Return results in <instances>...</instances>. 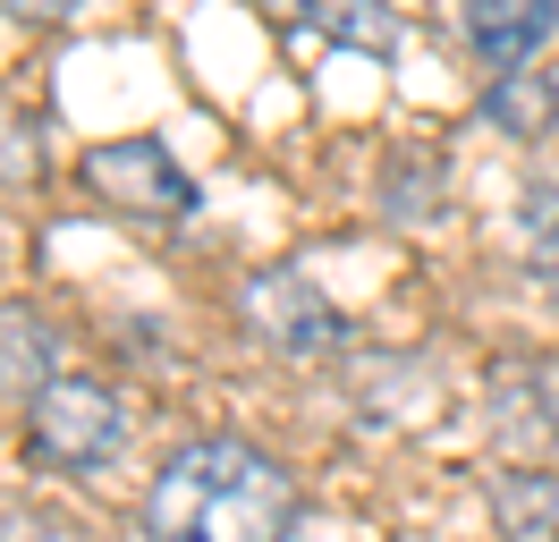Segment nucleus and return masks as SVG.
<instances>
[{
    "mask_svg": "<svg viewBox=\"0 0 559 542\" xmlns=\"http://www.w3.org/2000/svg\"><path fill=\"white\" fill-rule=\"evenodd\" d=\"M297 517V483L254 440H187L144 483V542H280Z\"/></svg>",
    "mask_w": 559,
    "mask_h": 542,
    "instance_id": "obj_1",
    "label": "nucleus"
},
{
    "mask_svg": "<svg viewBox=\"0 0 559 542\" xmlns=\"http://www.w3.org/2000/svg\"><path fill=\"white\" fill-rule=\"evenodd\" d=\"M26 433H35V449L51 467L85 474V467H103V458H119L128 406H119V390L94 381V373H60V381H43L35 399H26Z\"/></svg>",
    "mask_w": 559,
    "mask_h": 542,
    "instance_id": "obj_2",
    "label": "nucleus"
},
{
    "mask_svg": "<svg viewBox=\"0 0 559 542\" xmlns=\"http://www.w3.org/2000/svg\"><path fill=\"white\" fill-rule=\"evenodd\" d=\"M238 305H246V322H254V339L280 347V356H297V365H314V356H340V347H348L340 305L322 297L306 271H254Z\"/></svg>",
    "mask_w": 559,
    "mask_h": 542,
    "instance_id": "obj_3",
    "label": "nucleus"
},
{
    "mask_svg": "<svg viewBox=\"0 0 559 542\" xmlns=\"http://www.w3.org/2000/svg\"><path fill=\"white\" fill-rule=\"evenodd\" d=\"M85 178H94V196L119 203V212H153V221H178V212H195V178L153 144V136H128V144H94L85 153Z\"/></svg>",
    "mask_w": 559,
    "mask_h": 542,
    "instance_id": "obj_4",
    "label": "nucleus"
},
{
    "mask_svg": "<svg viewBox=\"0 0 559 542\" xmlns=\"http://www.w3.org/2000/svg\"><path fill=\"white\" fill-rule=\"evenodd\" d=\"M491 424L534 449V458H559V356H534V365H509L491 381Z\"/></svg>",
    "mask_w": 559,
    "mask_h": 542,
    "instance_id": "obj_5",
    "label": "nucleus"
},
{
    "mask_svg": "<svg viewBox=\"0 0 559 542\" xmlns=\"http://www.w3.org/2000/svg\"><path fill=\"white\" fill-rule=\"evenodd\" d=\"M559 26V0H466V43L484 68H525Z\"/></svg>",
    "mask_w": 559,
    "mask_h": 542,
    "instance_id": "obj_6",
    "label": "nucleus"
},
{
    "mask_svg": "<svg viewBox=\"0 0 559 542\" xmlns=\"http://www.w3.org/2000/svg\"><path fill=\"white\" fill-rule=\"evenodd\" d=\"M484 119L509 136V144H543V136L559 128V68H534V60L500 68L484 85Z\"/></svg>",
    "mask_w": 559,
    "mask_h": 542,
    "instance_id": "obj_7",
    "label": "nucleus"
},
{
    "mask_svg": "<svg viewBox=\"0 0 559 542\" xmlns=\"http://www.w3.org/2000/svg\"><path fill=\"white\" fill-rule=\"evenodd\" d=\"M43 381H60V347H51V331H43L26 305H0V390L35 399Z\"/></svg>",
    "mask_w": 559,
    "mask_h": 542,
    "instance_id": "obj_8",
    "label": "nucleus"
},
{
    "mask_svg": "<svg viewBox=\"0 0 559 542\" xmlns=\"http://www.w3.org/2000/svg\"><path fill=\"white\" fill-rule=\"evenodd\" d=\"M491 508H500V534L509 542H559V474H500V492H491Z\"/></svg>",
    "mask_w": 559,
    "mask_h": 542,
    "instance_id": "obj_9",
    "label": "nucleus"
},
{
    "mask_svg": "<svg viewBox=\"0 0 559 542\" xmlns=\"http://www.w3.org/2000/svg\"><path fill=\"white\" fill-rule=\"evenodd\" d=\"M382 212L399 221V229L441 212V153H432V144H416V153H390V169H382Z\"/></svg>",
    "mask_w": 559,
    "mask_h": 542,
    "instance_id": "obj_10",
    "label": "nucleus"
},
{
    "mask_svg": "<svg viewBox=\"0 0 559 542\" xmlns=\"http://www.w3.org/2000/svg\"><path fill=\"white\" fill-rule=\"evenodd\" d=\"M297 17H314L322 34H340V43H356V51H390L399 43V26H390L382 0H288Z\"/></svg>",
    "mask_w": 559,
    "mask_h": 542,
    "instance_id": "obj_11",
    "label": "nucleus"
},
{
    "mask_svg": "<svg viewBox=\"0 0 559 542\" xmlns=\"http://www.w3.org/2000/svg\"><path fill=\"white\" fill-rule=\"evenodd\" d=\"M518 246H525V263L543 271V280H559V178H534V187H525Z\"/></svg>",
    "mask_w": 559,
    "mask_h": 542,
    "instance_id": "obj_12",
    "label": "nucleus"
},
{
    "mask_svg": "<svg viewBox=\"0 0 559 542\" xmlns=\"http://www.w3.org/2000/svg\"><path fill=\"white\" fill-rule=\"evenodd\" d=\"M76 9H85V0H0V17H17V26H60Z\"/></svg>",
    "mask_w": 559,
    "mask_h": 542,
    "instance_id": "obj_13",
    "label": "nucleus"
}]
</instances>
